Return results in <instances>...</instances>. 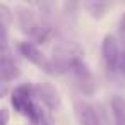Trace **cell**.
I'll return each instance as SVG.
<instances>
[{
    "label": "cell",
    "mask_w": 125,
    "mask_h": 125,
    "mask_svg": "<svg viewBox=\"0 0 125 125\" xmlns=\"http://www.w3.org/2000/svg\"><path fill=\"white\" fill-rule=\"evenodd\" d=\"M10 103H12L14 110L21 115L28 116L33 125H41V123L48 122L43 104L34 96V84L16 86L10 93Z\"/></svg>",
    "instance_id": "cell-1"
},
{
    "label": "cell",
    "mask_w": 125,
    "mask_h": 125,
    "mask_svg": "<svg viewBox=\"0 0 125 125\" xmlns=\"http://www.w3.org/2000/svg\"><path fill=\"white\" fill-rule=\"evenodd\" d=\"M122 52H123L122 43L115 34L108 33V34L103 36V41H101V62H103L104 75L108 79H111V81H115V77H116Z\"/></svg>",
    "instance_id": "cell-2"
},
{
    "label": "cell",
    "mask_w": 125,
    "mask_h": 125,
    "mask_svg": "<svg viewBox=\"0 0 125 125\" xmlns=\"http://www.w3.org/2000/svg\"><path fill=\"white\" fill-rule=\"evenodd\" d=\"M74 113L79 125H108V111L104 104H93L86 99H74Z\"/></svg>",
    "instance_id": "cell-3"
},
{
    "label": "cell",
    "mask_w": 125,
    "mask_h": 125,
    "mask_svg": "<svg viewBox=\"0 0 125 125\" xmlns=\"http://www.w3.org/2000/svg\"><path fill=\"white\" fill-rule=\"evenodd\" d=\"M69 77L72 79V82L77 87V91L81 94H84V96H93L96 93V89H98L96 75L93 74L89 65L84 62V57L74 62V65L69 70Z\"/></svg>",
    "instance_id": "cell-4"
},
{
    "label": "cell",
    "mask_w": 125,
    "mask_h": 125,
    "mask_svg": "<svg viewBox=\"0 0 125 125\" xmlns=\"http://www.w3.org/2000/svg\"><path fill=\"white\" fill-rule=\"evenodd\" d=\"M34 96L50 111H58L60 106H62V98H60L58 91L52 84H48V82L34 84Z\"/></svg>",
    "instance_id": "cell-5"
},
{
    "label": "cell",
    "mask_w": 125,
    "mask_h": 125,
    "mask_svg": "<svg viewBox=\"0 0 125 125\" xmlns=\"http://www.w3.org/2000/svg\"><path fill=\"white\" fill-rule=\"evenodd\" d=\"M77 10H79V4H75V2H65L62 5L60 16H58V33L63 36L62 40H69L70 31L75 29V26H77Z\"/></svg>",
    "instance_id": "cell-6"
},
{
    "label": "cell",
    "mask_w": 125,
    "mask_h": 125,
    "mask_svg": "<svg viewBox=\"0 0 125 125\" xmlns=\"http://www.w3.org/2000/svg\"><path fill=\"white\" fill-rule=\"evenodd\" d=\"M21 75V67L12 55L10 48L0 50V79L2 84H9L10 81H16Z\"/></svg>",
    "instance_id": "cell-7"
},
{
    "label": "cell",
    "mask_w": 125,
    "mask_h": 125,
    "mask_svg": "<svg viewBox=\"0 0 125 125\" xmlns=\"http://www.w3.org/2000/svg\"><path fill=\"white\" fill-rule=\"evenodd\" d=\"M17 52H19V55H22L26 60H29L31 63H34L36 67H40V69L45 72L50 57L45 55V53L40 50V46H38L36 43H33V41H29V40L21 41V43H17Z\"/></svg>",
    "instance_id": "cell-8"
},
{
    "label": "cell",
    "mask_w": 125,
    "mask_h": 125,
    "mask_svg": "<svg viewBox=\"0 0 125 125\" xmlns=\"http://www.w3.org/2000/svg\"><path fill=\"white\" fill-rule=\"evenodd\" d=\"M110 113L113 125H125V98L123 96H111L110 99Z\"/></svg>",
    "instance_id": "cell-9"
},
{
    "label": "cell",
    "mask_w": 125,
    "mask_h": 125,
    "mask_svg": "<svg viewBox=\"0 0 125 125\" xmlns=\"http://www.w3.org/2000/svg\"><path fill=\"white\" fill-rule=\"evenodd\" d=\"M111 4L108 2H99V0H93V2H86L82 4V9L93 17V19H101L108 10H110Z\"/></svg>",
    "instance_id": "cell-10"
},
{
    "label": "cell",
    "mask_w": 125,
    "mask_h": 125,
    "mask_svg": "<svg viewBox=\"0 0 125 125\" xmlns=\"http://www.w3.org/2000/svg\"><path fill=\"white\" fill-rule=\"evenodd\" d=\"M12 17H14L12 10H10L5 4H0V26L9 28V24H10V19H12Z\"/></svg>",
    "instance_id": "cell-11"
},
{
    "label": "cell",
    "mask_w": 125,
    "mask_h": 125,
    "mask_svg": "<svg viewBox=\"0 0 125 125\" xmlns=\"http://www.w3.org/2000/svg\"><path fill=\"white\" fill-rule=\"evenodd\" d=\"M115 81H116L120 86H125V48H123V52H122V58H120V63H118V70H116Z\"/></svg>",
    "instance_id": "cell-12"
},
{
    "label": "cell",
    "mask_w": 125,
    "mask_h": 125,
    "mask_svg": "<svg viewBox=\"0 0 125 125\" xmlns=\"http://www.w3.org/2000/svg\"><path fill=\"white\" fill-rule=\"evenodd\" d=\"M116 38L120 40L122 46L125 48V12H122L120 19H118V28H116Z\"/></svg>",
    "instance_id": "cell-13"
},
{
    "label": "cell",
    "mask_w": 125,
    "mask_h": 125,
    "mask_svg": "<svg viewBox=\"0 0 125 125\" xmlns=\"http://www.w3.org/2000/svg\"><path fill=\"white\" fill-rule=\"evenodd\" d=\"M9 123V110L2 108V120H0V125H7Z\"/></svg>",
    "instance_id": "cell-14"
}]
</instances>
